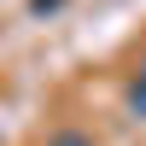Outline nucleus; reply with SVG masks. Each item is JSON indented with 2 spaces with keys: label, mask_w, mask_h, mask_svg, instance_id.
<instances>
[{
  "label": "nucleus",
  "mask_w": 146,
  "mask_h": 146,
  "mask_svg": "<svg viewBox=\"0 0 146 146\" xmlns=\"http://www.w3.org/2000/svg\"><path fill=\"white\" fill-rule=\"evenodd\" d=\"M53 146H88V140H82V135H58Z\"/></svg>",
  "instance_id": "nucleus-1"
},
{
  "label": "nucleus",
  "mask_w": 146,
  "mask_h": 146,
  "mask_svg": "<svg viewBox=\"0 0 146 146\" xmlns=\"http://www.w3.org/2000/svg\"><path fill=\"white\" fill-rule=\"evenodd\" d=\"M135 105H140V111H146V82H135Z\"/></svg>",
  "instance_id": "nucleus-2"
}]
</instances>
